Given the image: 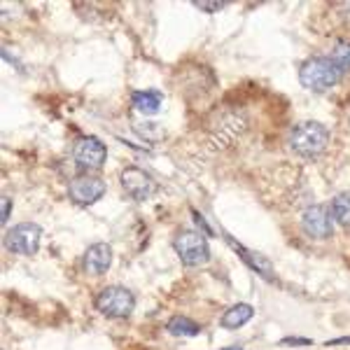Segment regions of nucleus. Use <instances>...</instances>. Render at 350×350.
I'll use <instances>...</instances> for the list:
<instances>
[{"instance_id":"4","label":"nucleus","mask_w":350,"mask_h":350,"mask_svg":"<svg viewBox=\"0 0 350 350\" xmlns=\"http://www.w3.org/2000/svg\"><path fill=\"white\" fill-rule=\"evenodd\" d=\"M175 252L187 267H201L211 259V247H208L206 236L199 231H180L175 239Z\"/></svg>"},{"instance_id":"9","label":"nucleus","mask_w":350,"mask_h":350,"mask_svg":"<svg viewBox=\"0 0 350 350\" xmlns=\"http://www.w3.org/2000/svg\"><path fill=\"white\" fill-rule=\"evenodd\" d=\"M68 194L70 199L77 203V206H92L105 194V183L94 175H80L70 183L68 187Z\"/></svg>"},{"instance_id":"8","label":"nucleus","mask_w":350,"mask_h":350,"mask_svg":"<svg viewBox=\"0 0 350 350\" xmlns=\"http://www.w3.org/2000/svg\"><path fill=\"white\" fill-rule=\"evenodd\" d=\"M122 189L126 191L129 199L148 201L150 196L154 194L157 185L145 171H140V168H135V166H129L122 171Z\"/></svg>"},{"instance_id":"6","label":"nucleus","mask_w":350,"mask_h":350,"mask_svg":"<svg viewBox=\"0 0 350 350\" xmlns=\"http://www.w3.org/2000/svg\"><path fill=\"white\" fill-rule=\"evenodd\" d=\"M105 157H108V150L94 135H82V138L75 140V148H72V159H75L77 166L82 168H100L105 163Z\"/></svg>"},{"instance_id":"10","label":"nucleus","mask_w":350,"mask_h":350,"mask_svg":"<svg viewBox=\"0 0 350 350\" xmlns=\"http://www.w3.org/2000/svg\"><path fill=\"white\" fill-rule=\"evenodd\" d=\"M112 267V247L108 243H94L84 252V271L89 275H103Z\"/></svg>"},{"instance_id":"12","label":"nucleus","mask_w":350,"mask_h":350,"mask_svg":"<svg viewBox=\"0 0 350 350\" xmlns=\"http://www.w3.org/2000/svg\"><path fill=\"white\" fill-rule=\"evenodd\" d=\"M133 100V108L143 115H157L161 108V94L159 92H152V89H145V92H133L131 96Z\"/></svg>"},{"instance_id":"18","label":"nucleus","mask_w":350,"mask_h":350,"mask_svg":"<svg viewBox=\"0 0 350 350\" xmlns=\"http://www.w3.org/2000/svg\"><path fill=\"white\" fill-rule=\"evenodd\" d=\"M194 8H199L201 12H219L224 3H194Z\"/></svg>"},{"instance_id":"21","label":"nucleus","mask_w":350,"mask_h":350,"mask_svg":"<svg viewBox=\"0 0 350 350\" xmlns=\"http://www.w3.org/2000/svg\"><path fill=\"white\" fill-rule=\"evenodd\" d=\"M194 217H196V224H199V227H201L203 231H206V234H213V231H211V229H208V224H206V219H203V217L199 215V213H194Z\"/></svg>"},{"instance_id":"13","label":"nucleus","mask_w":350,"mask_h":350,"mask_svg":"<svg viewBox=\"0 0 350 350\" xmlns=\"http://www.w3.org/2000/svg\"><path fill=\"white\" fill-rule=\"evenodd\" d=\"M227 241H229V245L234 247L236 252H241L243 259H245V264H247V267H250V269H255L257 273H262L264 278H273V271H271V264H269L267 259H264L262 255H255V252L245 250V247L239 245V243H236L234 239H231V236H227Z\"/></svg>"},{"instance_id":"23","label":"nucleus","mask_w":350,"mask_h":350,"mask_svg":"<svg viewBox=\"0 0 350 350\" xmlns=\"http://www.w3.org/2000/svg\"><path fill=\"white\" fill-rule=\"evenodd\" d=\"M222 350H243L241 346H231V348H222Z\"/></svg>"},{"instance_id":"2","label":"nucleus","mask_w":350,"mask_h":350,"mask_svg":"<svg viewBox=\"0 0 350 350\" xmlns=\"http://www.w3.org/2000/svg\"><path fill=\"white\" fill-rule=\"evenodd\" d=\"M341 80V72L329 61V56H313L299 70V82L310 92H327Z\"/></svg>"},{"instance_id":"1","label":"nucleus","mask_w":350,"mask_h":350,"mask_svg":"<svg viewBox=\"0 0 350 350\" xmlns=\"http://www.w3.org/2000/svg\"><path fill=\"white\" fill-rule=\"evenodd\" d=\"M329 145V131L320 122H299L290 131V148L299 157H318Z\"/></svg>"},{"instance_id":"16","label":"nucleus","mask_w":350,"mask_h":350,"mask_svg":"<svg viewBox=\"0 0 350 350\" xmlns=\"http://www.w3.org/2000/svg\"><path fill=\"white\" fill-rule=\"evenodd\" d=\"M332 217L343 227H350V194H338L332 201Z\"/></svg>"},{"instance_id":"14","label":"nucleus","mask_w":350,"mask_h":350,"mask_svg":"<svg viewBox=\"0 0 350 350\" xmlns=\"http://www.w3.org/2000/svg\"><path fill=\"white\" fill-rule=\"evenodd\" d=\"M168 332L175 336H196L201 332V327L194 323L191 318H185V315H175L168 323Z\"/></svg>"},{"instance_id":"22","label":"nucleus","mask_w":350,"mask_h":350,"mask_svg":"<svg viewBox=\"0 0 350 350\" xmlns=\"http://www.w3.org/2000/svg\"><path fill=\"white\" fill-rule=\"evenodd\" d=\"M343 343H350V336H343V338H334V341H327V346H343Z\"/></svg>"},{"instance_id":"17","label":"nucleus","mask_w":350,"mask_h":350,"mask_svg":"<svg viewBox=\"0 0 350 350\" xmlns=\"http://www.w3.org/2000/svg\"><path fill=\"white\" fill-rule=\"evenodd\" d=\"M329 61L336 66V70L341 75H346L350 70V42H336L329 54Z\"/></svg>"},{"instance_id":"15","label":"nucleus","mask_w":350,"mask_h":350,"mask_svg":"<svg viewBox=\"0 0 350 350\" xmlns=\"http://www.w3.org/2000/svg\"><path fill=\"white\" fill-rule=\"evenodd\" d=\"M133 129H135V133L143 140H148V143H159V140L166 138V129L157 122H140V124H135Z\"/></svg>"},{"instance_id":"20","label":"nucleus","mask_w":350,"mask_h":350,"mask_svg":"<svg viewBox=\"0 0 350 350\" xmlns=\"http://www.w3.org/2000/svg\"><path fill=\"white\" fill-rule=\"evenodd\" d=\"M10 208H12V201H10V196H3V219H0L3 224L10 219Z\"/></svg>"},{"instance_id":"3","label":"nucleus","mask_w":350,"mask_h":350,"mask_svg":"<svg viewBox=\"0 0 350 350\" xmlns=\"http://www.w3.org/2000/svg\"><path fill=\"white\" fill-rule=\"evenodd\" d=\"M133 306H135L133 295L126 287H120V285L105 287V290H100L98 297H96V308L103 315H108V318H129V315L133 313Z\"/></svg>"},{"instance_id":"7","label":"nucleus","mask_w":350,"mask_h":350,"mask_svg":"<svg viewBox=\"0 0 350 350\" xmlns=\"http://www.w3.org/2000/svg\"><path fill=\"white\" fill-rule=\"evenodd\" d=\"M301 227L310 236V239H329L334 231V222H332V211L327 206H308L301 215Z\"/></svg>"},{"instance_id":"5","label":"nucleus","mask_w":350,"mask_h":350,"mask_svg":"<svg viewBox=\"0 0 350 350\" xmlns=\"http://www.w3.org/2000/svg\"><path fill=\"white\" fill-rule=\"evenodd\" d=\"M40 236L42 229L33 222L16 224L14 229H10L5 234V247L14 255H36L40 247Z\"/></svg>"},{"instance_id":"19","label":"nucleus","mask_w":350,"mask_h":350,"mask_svg":"<svg viewBox=\"0 0 350 350\" xmlns=\"http://www.w3.org/2000/svg\"><path fill=\"white\" fill-rule=\"evenodd\" d=\"M283 343L285 346H310L308 338H297V336H287V338H283Z\"/></svg>"},{"instance_id":"11","label":"nucleus","mask_w":350,"mask_h":350,"mask_svg":"<svg viewBox=\"0 0 350 350\" xmlns=\"http://www.w3.org/2000/svg\"><path fill=\"white\" fill-rule=\"evenodd\" d=\"M252 315H255V308L250 306V304H236V306H231L227 313L222 315V327H227V329H239L245 323H250Z\"/></svg>"}]
</instances>
